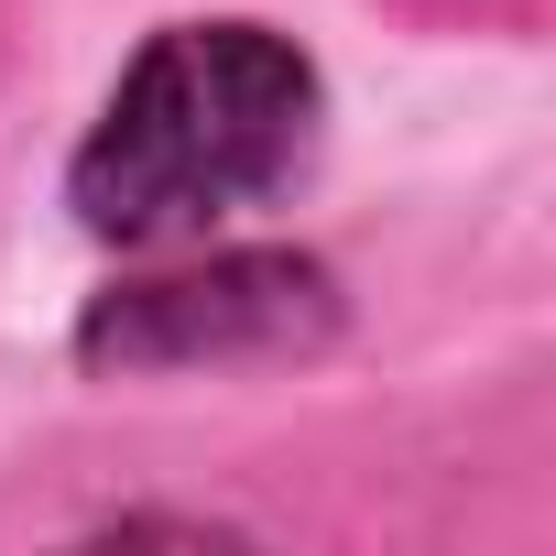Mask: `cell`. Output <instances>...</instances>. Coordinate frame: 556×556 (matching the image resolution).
I'll use <instances>...</instances> for the list:
<instances>
[{
    "instance_id": "6da1fadb",
    "label": "cell",
    "mask_w": 556,
    "mask_h": 556,
    "mask_svg": "<svg viewBox=\"0 0 556 556\" xmlns=\"http://www.w3.org/2000/svg\"><path fill=\"white\" fill-rule=\"evenodd\" d=\"M317 110L328 88L295 34H273L251 12L164 23L110 77L66 164V207L110 251H186L218 218L262 207L273 186H295V164L317 153Z\"/></svg>"
},
{
    "instance_id": "7a4b0ae2",
    "label": "cell",
    "mask_w": 556,
    "mask_h": 556,
    "mask_svg": "<svg viewBox=\"0 0 556 556\" xmlns=\"http://www.w3.org/2000/svg\"><path fill=\"white\" fill-rule=\"evenodd\" d=\"M339 273L317 251H186L164 273L88 295V371H218V361H306L339 339Z\"/></svg>"
}]
</instances>
